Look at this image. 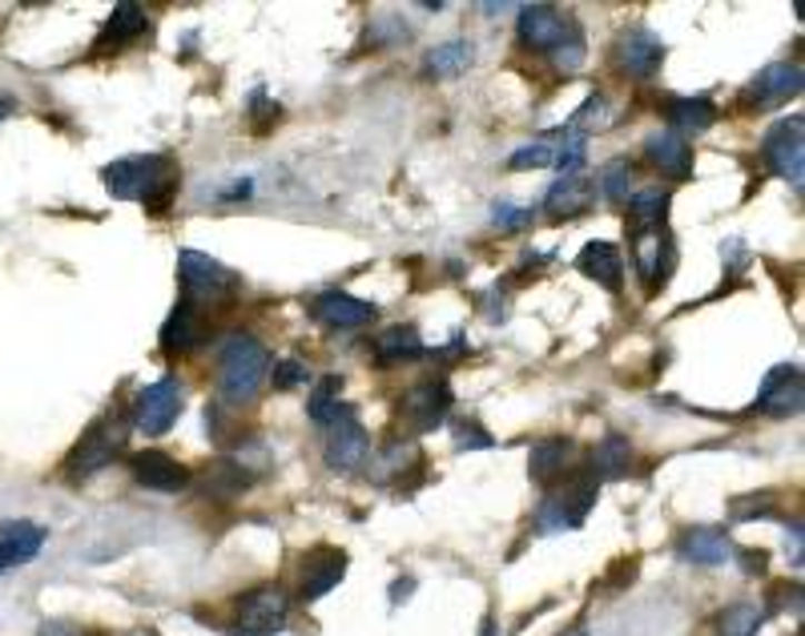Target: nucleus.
Masks as SVG:
<instances>
[{
  "mask_svg": "<svg viewBox=\"0 0 805 636\" xmlns=\"http://www.w3.org/2000/svg\"><path fill=\"white\" fill-rule=\"evenodd\" d=\"M106 186L113 198L126 202H146V210L153 218L170 213L173 193H178V170L170 158L158 153H141V158H121L106 170Z\"/></svg>",
  "mask_w": 805,
  "mask_h": 636,
  "instance_id": "f257e3e1",
  "label": "nucleus"
},
{
  "mask_svg": "<svg viewBox=\"0 0 805 636\" xmlns=\"http://www.w3.org/2000/svg\"><path fill=\"white\" fill-rule=\"evenodd\" d=\"M266 367H270V355L255 335H230L218 350V391H222V399H230V404L255 399L266 379Z\"/></svg>",
  "mask_w": 805,
  "mask_h": 636,
  "instance_id": "f03ea898",
  "label": "nucleus"
},
{
  "mask_svg": "<svg viewBox=\"0 0 805 636\" xmlns=\"http://www.w3.org/2000/svg\"><path fill=\"white\" fill-rule=\"evenodd\" d=\"M181 266V290H186V302L190 307H218L226 298H233L238 290V278L226 270L218 258L210 255H198V250H181L178 258Z\"/></svg>",
  "mask_w": 805,
  "mask_h": 636,
  "instance_id": "7ed1b4c3",
  "label": "nucleus"
},
{
  "mask_svg": "<svg viewBox=\"0 0 805 636\" xmlns=\"http://www.w3.org/2000/svg\"><path fill=\"white\" fill-rule=\"evenodd\" d=\"M126 419H113V415H106V419H97L93 427L86 431V439L77 444V451L69 456V476L73 479H86L93 476V471H101V467L113 464L121 451H126Z\"/></svg>",
  "mask_w": 805,
  "mask_h": 636,
  "instance_id": "20e7f679",
  "label": "nucleus"
},
{
  "mask_svg": "<svg viewBox=\"0 0 805 636\" xmlns=\"http://www.w3.org/2000/svg\"><path fill=\"white\" fill-rule=\"evenodd\" d=\"M762 158L765 166L785 178L789 186H802L805 181V121L802 117H782L762 141Z\"/></svg>",
  "mask_w": 805,
  "mask_h": 636,
  "instance_id": "39448f33",
  "label": "nucleus"
},
{
  "mask_svg": "<svg viewBox=\"0 0 805 636\" xmlns=\"http://www.w3.org/2000/svg\"><path fill=\"white\" fill-rule=\"evenodd\" d=\"M596 479L593 476H576L568 479L560 491H551L540 508V528L544 531H564V528H580L588 508L596 504Z\"/></svg>",
  "mask_w": 805,
  "mask_h": 636,
  "instance_id": "423d86ee",
  "label": "nucleus"
},
{
  "mask_svg": "<svg viewBox=\"0 0 805 636\" xmlns=\"http://www.w3.org/2000/svg\"><path fill=\"white\" fill-rule=\"evenodd\" d=\"M181 415V382L178 379H158L141 387L133 399V427L146 435H166Z\"/></svg>",
  "mask_w": 805,
  "mask_h": 636,
  "instance_id": "0eeeda50",
  "label": "nucleus"
},
{
  "mask_svg": "<svg viewBox=\"0 0 805 636\" xmlns=\"http://www.w3.org/2000/svg\"><path fill=\"white\" fill-rule=\"evenodd\" d=\"M287 613H290V600L278 588H255V593H246L238 600V620L233 628L242 636H275L278 628L287 625Z\"/></svg>",
  "mask_w": 805,
  "mask_h": 636,
  "instance_id": "6e6552de",
  "label": "nucleus"
},
{
  "mask_svg": "<svg viewBox=\"0 0 805 636\" xmlns=\"http://www.w3.org/2000/svg\"><path fill=\"white\" fill-rule=\"evenodd\" d=\"M519 37H524V44L540 49V53H556L560 44L580 37V29L568 17H560L551 4H528V9H519Z\"/></svg>",
  "mask_w": 805,
  "mask_h": 636,
  "instance_id": "1a4fd4ad",
  "label": "nucleus"
},
{
  "mask_svg": "<svg viewBox=\"0 0 805 636\" xmlns=\"http://www.w3.org/2000/svg\"><path fill=\"white\" fill-rule=\"evenodd\" d=\"M805 399V382L802 371L794 362H782L762 379V391H757V411L765 415H797Z\"/></svg>",
  "mask_w": 805,
  "mask_h": 636,
  "instance_id": "9d476101",
  "label": "nucleus"
},
{
  "mask_svg": "<svg viewBox=\"0 0 805 636\" xmlns=\"http://www.w3.org/2000/svg\"><path fill=\"white\" fill-rule=\"evenodd\" d=\"M802 93V64H769L762 73L753 77V86L745 89V101L757 109H774L789 97Z\"/></svg>",
  "mask_w": 805,
  "mask_h": 636,
  "instance_id": "9b49d317",
  "label": "nucleus"
},
{
  "mask_svg": "<svg viewBox=\"0 0 805 636\" xmlns=\"http://www.w3.org/2000/svg\"><path fill=\"white\" fill-rule=\"evenodd\" d=\"M447 407H451V391H447V382H424V387H415L407 399H402V419L411 431H435V427L447 419Z\"/></svg>",
  "mask_w": 805,
  "mask_h": 636,
  "instance_id": "f8f14e48",
  "label": "nucleus"
},
{
  "mask_svg": "<svg viewBox=\"0 0 805 636\" xmlns=\"http://www.w3.org/2000/svg\"><path fill=\"white\" fill-rule=\"evenodd\" d=\"M347 573V551L339 548H315L302 556V588L298 596L302 600H318V596H327L335 584L342 580Z\"/></svg>",
  "mask_w": 805,
  "mask_h": 636,
  "instance_id": "ddd939ff",
  "label": "nucleus"
},
{
  "mask_svg": "<svg viewBox=\"0 0 805 636\" xmlns=\"http://www.w3.org/2000/svg\"><path fill=\"white\" fill-rule=\"evenodd\" d=\"M129 471H133L141 488L153 491H181L190 484V471L178 459L166 456V451H138V456H129Z\"/></svg>",
  "mask_w": 805,
  "mask_h": 636,
  "instance_id": "4468645a",
  "label": "nucleus"
},
{
  "mask_svg": "<svg viewBox=\"0 0 805 636\" xmlns=\"http://www.w3.org/2000/svg\"><path fill=\"white\" fill-rule=\"evenodd\" d=\"M616 61L633 77H653L660 69V61H665V44L648 29H628L620 37V44H616Z\"/></svg>",
  "mask_w": 805,
  "mask_h": 636,
  "instance_id": "2eb2a0df",
  "label": "nucleus"
},
{
  "mask_svg": "<svg viewBox=\"0 0 805 636\" xmlns=\"http://www.w3.org/2000/svg\"><path fill=\"white\" fill-rule=\"evenodd\" d=\"M367 459V431L355 419V411L339 415L327 427V464L330 467H359Z\"/></svg>",
  "mask_w": 805,
  "mask_h": 636,
  "instance_id": "dca6fc26",
  "label": "nucleus"
},
{
  "mask_svg": "<svg viewBox=\"0 0 805 636\" xmlns=\"http://www.w3.org/2000/svg\"><path fill=\"white\" fill-rule=\"evenodd\" d=\"M315 318L335 330H355V327H367V322H371L375 307L371 302H362V298L342 295V290H330V295L315 298Z\"/></svg>",
  "mask_w": 805,
  "mask_h": 636,
  "instance_id": "f3484780",
  "label": "nucleus"
},
{
  "mask_svg": "<svg viewBox=\"0 0 805 636\" xmlns=\"http://www.w3.org/2000/svg\"><path fill=\"white\" fill-rule=\"evenodd\" d=\"M645 153L660 173H668V178H689L693 173V149L685 146V138H680L677 129H660V133H653V138L645 141Z\"/></svg>",
  "mask_w": 805,
  "mask_h": 636,
  "instance_id": "a211bd4d",
  "label": "nucleus"
},
{
  "mask_svg": "<svg viewBox=\"0 0 805 636\" xmlns=\"http://www.w3.org/2000/svg\"><path fill=\"white\" fill-rule=\"evenodd\" d=\"M206 335H210L206 310L181 302V307L170 315V322H166V330H161V342H166V350H193L206 342Z\"/></svg>",
  "mask_w": 805,
  "mask_h": 636,
  "instance_id": "6ab92c4d",
  "label": "nucleus"
},
{
  "mask_svg": "<svg viewBox=\"0 0 805 636\" xmlns=\"http://www.w3.org/2000/svg\"><path fill=\"white\" fill-rule=\"evenodd\" d=\"M584 275L596 278L604 290H620V275H625V266H620V250L613 242H588L576 258Z\"/></svg>",
  "mask_w": 805,
  "mask_h": 636,
  "instance_id": "aec40b11",
  "label": "nucleus"
},
{
  "mask_svg": "<svg viewBox=\"0 0 805 636\" xmlns=\"http://www.w3.org/2000/svg\"><path fill=\"white\" fill-rule=\"evenodd\" d=\"M141 32H146V12H141L138 4H117L113 17H109V24L101 29V37H97L93 53H109V49H121V44L138 41Z\"/></svg>",
  "mask_w": 805,
  "mask_h": 636,
  "instance_id": "412c9836",
  "label": "nucleus"
},
{
  "mask_svg": "<svg viewBox=\"0 0 805 636\" xmlns=\"http://www.w3.org/2000/svg\"><path fill=\"white\" fill-rule=\"evenodd\" d=\"M588 206H593V186H588L580 173H564L548 190V198H544V210L564 213V218H580Z\"/></svg>",
  "mask_w": 805,
  "mask_h": 636,
  "instance_id": "4be33fe9",
  "label": "nucleus"
},
{
  "mask_svg": "<svg viewBox=\"0 0 805 636\" xmlns=\"http://www.w3.org/2000/svg\"><path fill=\"white\" fill-rule=\"evenodd\" d=\"M680 551H685L693 564H725V556L733 551V544H729V536L717 531V528H693V531H685Z\"/></svg>",
  "mask_w": 805,
  "mask_h": 636,
  "instance_id": "5701e85b",
  "label": "nucleus"
},
{
  "mask_svg": "<svg viewBox=\"0 0 805 636\" xmlns=\"http://www.w3.org/2000/svg\"><path fill=\"white\" fill-rule=\"evenodd\" d=\"M668 121L677 129L700 133V129H709L713 121H717V106H713L709 97H677V101L668 106Z\"/></svg>",
  "mask_w": 805,
  "mask_h": 636,
  "instance_id": "b1692460",
  "label": "nucleus"
},
{
  "mask_svg": "<svg viewBox=\"0 0 805 636\" xmlns=\"http://www.w3.org/2000/svg\"><path fill=\"white\" fill-rule=\"evenodd\" d=\"M573 439H540V444L531 447V476L536 479H556L564 471V464L573 459Z\"/></svg>",
  "mask_w": 805,
  "mask_h": 636,
  "instance_id": "393cba45",
  "label": "nucleus"
},
{
  "mask_svg": "<svg viewBox=\"0 0 805 636\" xmlns=\"http://www.w3.org/2000/svg\"><path fill=\"white\" fill-rule=\"evenodd\" d=\"M375 355H379V362L419 359V355H424V342H419V335H415L411 327H391L379 342H375Z\"/></svg>",
  "mask_w": 805,
  "mask_h": 636,
  "instance_id": "a878e982",
  "label": "nucleus"
},
{
  "mask_svg": "<svg viewBox=\"0 0 805 636\" xmlns=\"http://www.w3.org/2000/svg\"><path fill=\"white\" fill-rule=\"evenodd\" d=\"M628 464H633V447H628L625 435H608L604 444H596L593 467L600 471V476H625Z\"/></svg>",
  "mask_w": 805,
  "mask_h": 636,
  "instance_id": "bb28decb",
  "label": "nucleus"
},
{
  "mask_svg": "<svg viewBox=\"0 0 805 636\" xmlns=\"http://www.w3.org/2000/svg\"><path fill=\"white\" fill-rule=\"evenodd\" d=\"M765 613L757 605H733L720 613L717 620V633L720 636H757V628H762Z\"/></svg>",
  "mask_w": 805,
  "mask_h": 636,
  "instance_id": "cd10ccee",
  "label": "nucleus"
},
{
  "mask_svg": "<svg viewBox=\"0 0 805 636\" xmlns=\"http://www.w3.org/2000/svg\"><path fill=\"white\" fill-rule=\"evenodd\" d=\"M584 146H588V138H584L580 129L568 126L560 138H556V146H551V153H556L551 166H556L560 173H576L580 170V161H584Z\"/></svg>",
  "mask_w": 805,
  "mask_h": 636,
  "instance_id": "c85d7f7f",
  "label": "nucleus"
},
{
  "mask_svg": "<svg viewBox=\"0 0 805 636\" xmlns=\"http://www.w3.org/2000/svg\"><path fill=\"white\" fill-rule=\"evenodd\" d=\"M335 387H339V379L330 375V379L322 382L315 395H310V419H315L318 427H330L335 419H339V415L350 411L347 404H339V399H335Z\"/></svg>",
  "mask_w": 805,
  "mask_h": 636,
  "instance_id": "c756f323",
  "label": "nucleus"
},
{
  "mask_svg": "<svg viewBox=\"0 0 805 636\" xmlns=\"http://www.w3.org/2000/svg\"><path fill=\"white\" fill-rule=\"evenodd\" d=\"M633 190V166L628 161H608L600 170V193L608 202H625Z\"/></svg>",
  "mask_w": 805,
  "mask_h": 636,
  "instance_id": "7c9ffc66",
  "label": "nucleus"
},
{
  "mask_svg": "<svg viewBox=\"0 0 805 636\" xmlns=\"http://www.w3.org/2000/svg\"><path fill=\"white\" fill-rule=\"evenodd\" d=\"M467 61H471V49H467L464 41H451V44H439V49L427 57V69H431L435 77H451L459 73Z\"/></svg>",
  "mask_w": 805,
  "mask_h": 636,
  "instance_id": "2f4dec72",
  "label": "nucleus"
},
{
  "mask_svg": "<svg viewBox=\"0 0 805 636\" xmlns=\"http://www.w3.org/2000/svg\"><path fill=\"white\" fill-rule=\"evenodd\" d=\"M665 210H668V193H660V190H645V193H633V218L640 226H660V218H665Z\"/></svg>",
  "mask_w": 805,
  "mask_h": 636,
  "instance_id": "473e14b6",
  "label": "nucleus"
},
{
  "mask_svg": "<svg viewBox=\"0 0 805 636\" xmlns=\"http://www.w3.org/2000/svg\"><path fill=\"white\" fill-rule=\"evenodd\" d=\"M636 258H640V275L657 282L660 278V226H653V230L640 233V242H636Z\"/></svg>",
  "mask_w": 805,
  "mask_h": 636,
  "instance_id": "72a5a7b5",
  "label": "nucleus"
},
{
  "mask_svg": "<svg viewBox=\"0 0 805 636\" xmlns=\"http://www.w3.org/2000/svg\"><path fill=\"white\" fill-rule=\"evenodd\" d=\"M551 141H531V146H524V149H516L508 158V166L511 170H540V166H551Z\"/></svg>",
  "mask_w": 805,
  "mask_h": 636,
  "instance_id": "f704fd0d",
  "label": "nucleus"
},
{
  "mask_svg": "<svg viewBox=\"0 0 805 636\" xmlns=\"http://www.w3.org/2000/svg\"><path fill=\"white\" fill-rule=\"evenodd\" d=\"M491 222L499 226V230H524V226L531 222V210H524V206H496V218Z\"/></svg>",
  "mask_w": 805,
  "mask_h": 636,
  "instance_id": "c9c22d12",
  "label": "nucleus"
},
{
  "mask_svg": "<svg viewBox=\"0 0 805 636\" xmlns=\"http://www.w3.org/2000/svg\"><path fill=\"white\" fill-rule=\"evenodd\" d=\"M298 382H307V367L295 359H282L275 367V387H282V391H290V387H298Z\"/></svg>",
  "mask_w": 805,
  "mask_h": 636,
  "instance_id": "e433bc0d",
  "label": "nucleus"
},
{
  "mask_svg": "<svg viewBox=\"0 0 805 636\" xmlns=\"http://www.w3.org/2000/svg\"><path fill=\"white\" fill-rule=\"evenodd\" d=\"M737 560H742V568L749 576H762L765 564H769V556H765V551H737Z\"/></svg>",
  "mask_w": 805,
  "mask_h": 636,
  "instance_id": "4c0bfd02",
  "label": "nucleus"
},
{
  "mask_svg": "<svg viewBox=\"0 0 805 636\" xmlns=\"http://www.w3.org/2000/svg\"><path fill=\"white\" fill-rule=\"evenodd\" d=\"M459 447H491V439L479 427H459Z\"/></svg>",
  "mask_w": 805,
  "mask_h": 636,
  "instance_id": "58836bf2",
  "label": "nucleus"
},
{
  "mask_svg": "<svg viewBox=\"0 0 805 636\" xmlns=\"http://www.w3.org/2000/svg\"><path fill=\"white\" fill-rule=\"evenodd\" d=\"M41 636H86L77 625H69V620H49V625L41 628Z\"/></svg>",
  "mask_w": 805,
  "mask_h": 636,
  "instance_id": "ea45409f",
  "label": "nucleus"
},
{
  "mask_svg": "<svg viewBox=\"0 0 805 636\" xmlns=\"http://www.w3.org/2000/svg\"><path fill=\"white\" fill-rule=\"evenodd\" d=\"M415 588V580H395V588H391V596H395V605H402V596L411 593Z\"/></svg>",
  "mask_w": 805,
  "mask_h": 636,
  "instance_id": "a19ab883",
  "label": "nucleus"
},
{
  "mask_svg": "<svg viewBox=\"0 0 805 636\" xmlns=\"http://www.w3.org/2000/svg\"><path fill=\"white\" fill-rule=\"evenodd\" d=\"M12 109H17V101H12V97H4V93H0V121H4V117H9Z\"/></svg>",
  "mask_w": 805,
  "mask_h": 636,
  "instance_id": "79ce46f5",
  "label": "nucleus"
},
{
  "mask_svg": "<svg viewBox=\"0 0 805 636\" xmlns=\"http://www.w3.org/2000/svg\"><path fill=\"white\" fill-rule=\"evenodd\" d=\"M484 636H496V628H491V620H488V625H484Z\"/></svg>",
  "mask_w": 805,
  "mask_h": 636,
  "instance_id": "37998d69",
  "label": "nucleus"
},
{
  "mask_svg": "<svg viewBox=\"0 0 805 636\" xmlns=\"http://www.w3.org/2000/svg\"><path fill=\"white\" fill-rule=\"evenodd\" d=\"M133 636H158V633H133Z\"/></svg>",
  "mask_w": 805,
  "mask_h": 636,
  "instance_id": "c03bdc74",
  "label": "nucleus"
},
{
  "mask_svg": "<svg viewBox=\"0 0 805 636\" xmlns=\"http://www.w3.org/2000/svg\"><path fill=\"white\" fill-rule=\"evenodd\" d=\"M86 636H106V633H86Z\"/></svg>",
  "mask_w": 805,
  "mask_h": 636,
  "instance_id": "a18cd8bd",
  "label": "nucleus"
}]
</instances>
